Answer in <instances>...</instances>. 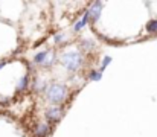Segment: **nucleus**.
<instances>
[{
  "mask_svg": "<svg viewBox=\"0 0 157 137\" xmlns=\"http://www.w3.org/2000/svg\"><path fill=\"white\" fill-rule=\"evenodd\" d=\"M59 61L69 72H76L82 64V55L76 50H67L61 55Z\"/></svg>",
  "mask_w": 157,
  "mask_h": 137,
  "instance_id": "1",
  "label": "nucleus"
},
{
  "mask_svg": "<svg viewBox=\"0 0 157 137\" xmlns=\"http://www.w3.org/2000/svg\"><path fill=\"white\" fill-rule=\"evenodd\" d=\"M48 94V101L52 102V104H61L66 96H67V89L63 86V84H51L46 90Z\"/></svg>",
  "mask_w": 157,
  "mask_h": 137,
  "instance_id": "2",
  "label": "nucleus"
},
{
  "mask_svg": "<svg viewBox=\"0 0 157 137\" xmlns=\"http://www.w3.org/2000/svg\"><path fill=\"white\" fill-rule=\"evenodd\" d=\"M49 50H41V52H38V53H35V56H34V63L35 64H38V66H43V67H49L51 64H52L53 61L49 58Z\"/></svg>",
  "mask_w": 157,
  "mask_h": 137,
  "instance_id": "3",
  "label": "nucleus"
},
{
  "mask_svg": "<svg viewBox=\"0 0 157 137\" xmlns=\"http://www.w3.org/2000/svg\"><path fill=\"white\" fill-rule=\"evenodd\" d=\"M101 8H102V3L101 2H93L92 6L89 8V12H90V21L92 23H96L101 17Z\"/></svg>",
  "mask_w": 157,
  "mask_h": 137,
  "instance_id": "4",
  "label": "nucleus"
},
{
  "mask_svg": "<svg viewBox=\"0 0 157 137\" xmlns=\"http://www.w3.org/2000/svg\"><path fill=\"white\" fill-rule=\"evenodd\" d=\"M61 114H63V111H61L59 107H51L46 111V119L51 120V122H58L59 117H61Z\"/></svg>",
  "mask_w": 157,
  "mask_h": 137,
  "instance_id": "5",
  "label": "nucleus"
},
{
  "mask_svg": "<svg viewBox=\"0 0 157 137\" xmlns=\"http://www.w3.org/2000/svg\"><path fill=\"white\" fill-rule=\"evenodd\" d=\"M89 21H90V12H89V9H87V11L84 12L82 18H81V20H79V21H78V23L73 26V31H75V32H79V31H81V29H82V28H84V26L89 23Z\"/></svg>",
  "mask_w": 157,
  "mask_h": 137,
  "instance_id": "6",
  "label": "nucleus"
},
{
  "mask_svg": "<svg viewBox=\"0 0 157 137\" xmlns=\"http://www.w3.org/2000/svg\"><path fill=\"white\" fill-rule=\"evenodd\" d=\"M51 134V128L48 124H40L35 128V137H48Z\"/></svg>",
  "mask_w": 157,
  "mask_h": 137,
  "instance_id": "7",
  "label": "nucleus"
},
{
  "mask_svg": "<svg viewBox=\"0 0 157 137\" xmlns=\"http://www.w3.org/2000/svg\"><path fill=\"white\" fill-rule=\"evenodd\" d=\"M101 78H102V72L101 70H92L89 73V79L90 81H99Z\"/></svg>",
  "mask_w": 157,
  "mask_h": 137,
  "instance_id": "8",
  "label": "nucleus"
},
{
  "mask_svg": "<svg viewBox=\"0 0 157 137\" xmlns=\"http://www.w3.org/2000/svg\"><path fill=\"white\" fill-rule=\"evenodd\" d=\"M147 31L150 34H156L157 32V20H151L147 23Z\"/></svg>",
  "mask_w": 157,
  "mask_h": 137,
  "instance_id": "9",
  "label": "nucleus"
},
{
  "mask_svg": "<svg viewBox=\"0 0 157 137\" xmlns=\"http://www.w3.org/2000/svg\"><path fill=\"white\" fill-rule=\"evenodd\" d=\"M81 47L86 49V50H92V49L95 47V43H93L92 40H86V38H84V40L81 41Z\"/></svg>",
  "mask_w": 157,
  "mask_h": 137,
  "instance_id": "10",
  "label": "nucleus"
},
{
  "mask_svg": "<svg viewBox=\"0 0 157 137\" xmlns=\"http://www.w3.org/2000/svg\"><path fill=\"white\" fill-rule=\"evenodd\" d=\"M28 86H29V78L28 76H23L21 79H20V86H18V90L23 91L28 89Z\"/></svg>",
  "mask_w": 157,
  "mask_h": 137,
  "instance_id": "11",
  "label": "nucleus"
},
{
  "mask_svg": "<svg viewBox=\"0 0 157 137\" xmlns=\"http://www.w3.org/2000/svg\"><path fill=\"white\" fill-rule=\"evenodd\" d=\"M110 63H111V58H110V56H105L104 59H102V63H101V72L105 70V67H107Z\"/></svg>",
  "mask_w": 157,
  "mask_h": 137,
  "instance_id": "12",
  "label": "nucleus"
},
{
  "mask_svg": "<svg viewBox=\"0 0 157 137\" xmlns=\"http://www.w3.org/2000/svg\"><path fill=\"white\" fill-rule=\"evenodd\" d=\"M61 40H64V34H55V37H53V41H55V43H59Z\"/></svg>",
  "mask_w": 157,
  "mask_h": 137,
  "instance_id": "13",
  "label": "nucleus"
},
{
  "mask_svg": "<svg viewBox=\"0 0 157 137\" xmlns=\"http://www.w3.org/2000/svg\"><path fill=\"white\" fill-rule=\"evenodd\" d=\"M6 63H8V61H0V70H2V69H3V66H5V64H6Z\"/></svg>",
  "mask_w": 157,
  "mask_h": 137,
  "instance_id": "14",
  "label": "nucleus"
}]
</instances>
